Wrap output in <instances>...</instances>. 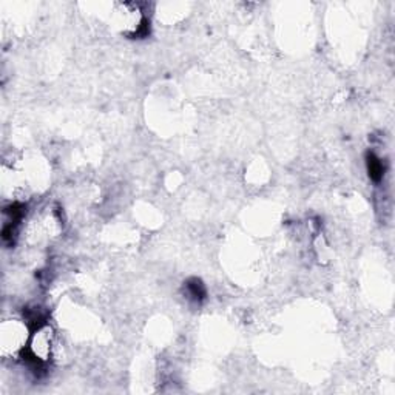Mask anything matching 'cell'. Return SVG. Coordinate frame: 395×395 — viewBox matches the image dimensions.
Returning <instances> with one entry per match:
<instances>
[{
  "instance_id": "cell-1",
  "label": "cell",
  "mask_w": 395,
  "mask_h": 395,
  "mask_svg": "<svg viewBox=\"0 0 395 395\" xmlns=\"http://www.w3.org/2000/svg\"><path fill=\"white\" fill-rule=\"evenodd\" d=\"M367 171L370 179L374 181H380L383 175H385V167H383L381 159H378L374 153L367 155Z\"/></svg>"
},
{
  "instance_id": "cell-2",
  "label": "cell",
  "mask_w": 395,
  "mask_h": 395,
  "mask_svg": "<svg viewBox=\"0 0 395 395\" xmlns=\"http://www.w3.org/2000/svg\"><path fill=\"white\" fill-rule=\"evenodd\" d=\"M187 287L192 293L193 298L196 300H202L204 298V295H205V290H204V286H202V282L201 281H198V279H192L189 284H187Z\"/></svg>"
}]
</instances>
